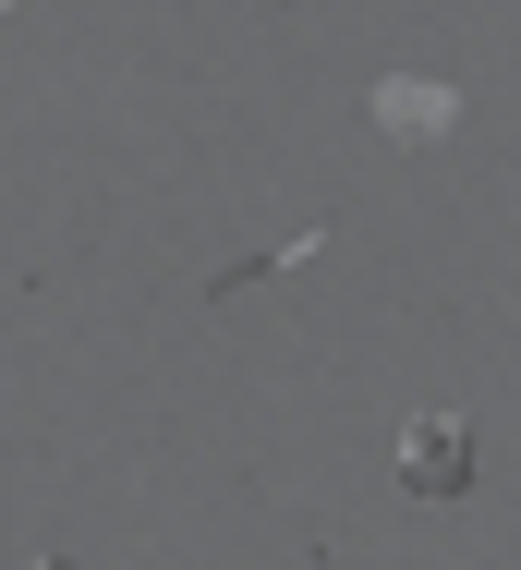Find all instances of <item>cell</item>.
<instances>
[{"label":"cell","instance_id":"obj_1","mask_svg":"<svg viewBox=\"0 0 521 570\" xmlns=\"http://www.w3.org/2000/svg\"><path fill=\"white\" fill-rule=\"evenodd\" d=\"M401 485H413V498H461V485H473V425H461V413H413V425H401Z\"/></svg>","mask_w":521,"mask_h":570},{"label":"cell","instance_id":"obj_2","mask_svg":"<svg viewBox=\"0 0 521 570\" xmlns=\"http://www.w3.org/2000/svg\"><path fill=\"white\" fill-rule=\"evenodd\" d=\"M461 121V86H436V73H389L376 86V134H401V146H436Z\"/></svg>","mask_w":521,"mask_h":570},{"label":"cell","instance_id":"obj_3","mask_svg":"<svg viewBox=\"0 0 521 570\" xmlns=\"http://www.w3.org/2000/svg\"><path fill=\"white\" fill-rule=\"evenodd\" d=\"M37 570H86V559H37Z\"/></svg>","mask_w":521,"mask_h":570},{"label":"cell","instance_id":"obj_4","mask_svg":"<svg viewBox=\"0 0 521 570\" xmlns=\"http://www.w3.org/2000/svg\"><path fill=\"white\" fill-rule=\"evenodd\" d=\"M0 12H12V0H0Z\"/></svg>","mask_w":521,"mask_h":570}]
</instances>
